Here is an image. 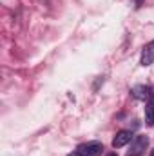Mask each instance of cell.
Returning <instances> with one entry per match:
<instances>
[{"instance_id": "obj_1", "label": "cell", "mask_w": 154, "mask_h": 156, "mask_svg": "<svg viewBox=\"0 0 154 156\" xmlns=\"http://www.w3.org/2000/svg\"><path fill=\"white\" fill-rule=\"evenodd\" d=\"M149 147V138L145 134H140V136H134L132 142H131V147L127 151L125 156H143L145 151Z\"/></svg>"}, {"instance_id": "obj_2", "label": "cell", "mask_w": 154, "mask_h": 156, "mask_svg": "<svg viewBox=\"0 0 154 156\" xmlns=\"http://www.w3.org/2000/svg\"><path fill=\"white\" fill-rule=\"evenodd\" d=\"M78 151L82 153V156H100L103 151V145L100 142H87V144H82Z\"/></svg>"}, {"instance_id": "obj_3", "label": "cell", "mask_w": 154, "mask_h": 156, "mask_svg": "<svg viewBox=\"0 0 154 156\" xmlns=\"http://www.w3.org/2000/svg\"><path fill=\"white\" fill-rule=\"evenodd\" d=\"M129 142H132V133L127 131V129H121V131L116 133V136L113 138V147H114V149L125 147Z\"/></svg>"}, {"instance_id": "obj_4", "label": "cell", "mask_w": 154, "mask_h": 156, "mask_svg": "<svg viewBox=\"0 0 154 156\" xmlns=\"http://www.w3.org/2000/svg\"><path fill=\"white\" fill-rule=\"evenodd\" d=\"M140 64H142L143 67H147V66L154 64V40L152 42H149V44H145V47H143V51H142Z\"/></svg>"}, {"instance_id": "obj_5", "label": "cell", "mask_w": 154, "mask_h": 156, "mask_svg": "<svg viewBox=\"0 0 154 156\" xmlns=\"http://www.w3.org/2000/svg\"><path fill=\"white\" fill-rule=\"evenodd\" d=\"M131 94H132L136 100L147 102V100L151 98V94H152V87H147V85H134V87L131 89Z\"/></svg>"}, {"instance_id": "obj_6", "label": "cell", "mask_w": 154, "mask_h": 156, "mask_svg": "<svg viewBox=\"0 0 154 156\" xmlns=\"http://www.w3.org/2000/svg\"><path fill=\"white\" fill-rule=\"evenodd\" d=\"M145 122H147V125H154V89H152V94H151V98L145 102Z\"/></svg>"}, {"instance_id": "obj_7", "label": "cell", "mask_w": 154, "mask_h": 156, "mask_svg": "<svg viewBox=\"0 0 154 156\" xmlns=\"http://www.w3.org/2000/svg\"><path fill=\"white\" fill-rule=\"evenodd\" d=\"M67 156H82V153H80V151H73L71 154H67Z\"/></svg>"}, {"instance_id": "obj_8", "label": "cell", "mask_w": 154, "mask_h": 156, "mask_svg": "<svg viewBox=\"0 0 154 156\" xmlns=\"http://www.w3.org/2000/svg\"><path fill=\"white\" fill-rule=\"evenodd\" d=\"M134 4H136V7H140V5L143 4V0H134Z\"/></svg>"}, {"instance_id": "obj_9", "label": "cell", "mask_w": 154, "mask_h": 156, "mask_svg": "<svg viewBox=\"0 0 154 156\" xmlns=\"http://www.w3.org/2000/svg\"><path fill=\"white\" fill-rule=\"evenodd\" d=\"M107 156H118V154H116V153H109Z\"/></svg>"}, {"instance_id": "obj_10", "label": "cell", "mask_w": 154, "mask_h": 156, "mask_svg": "<svg viewBox=\"0 0 154 156\" xmlns=\"http://www.w3.org/2000/svg\"><path fill=\"white\" fill-rule=\"evenodd\" d=\"M151 156H154V151H152V153H151Z\"/></svg>"}]
</instances>
